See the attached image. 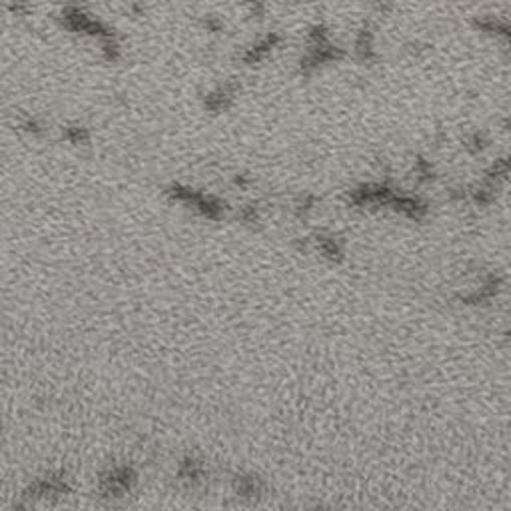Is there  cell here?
<instances>
[{"instance_id":"obj_1","label":"cell","mask_w":511,"mask_h":511,"mask_svg":"<svg viewBox=\"0 0 511 511\" xmlns=\"http://www.w3.org/2000/svg\"><path fill=\"white\" fill-rule=\"evenodd\" d=\"M68 492H70V485L64 476H48L44 479L34 481L26 495H22L20 499L31 505V501H36V499H54V497H62Z\"/></svg>"},{"instance_id":"obj_2","label":"cell","mask_w":511,"mask_h":511,"mask_svg":"<svg viewBox=\"0 0 511 511\" xmlns=\"http://www.w3.org/2000/svg\"><path fill=\"white\" fill-rule=\"evenodd\" d=\"M134 481H136L134 471H132V469H128V467H120V469H114V471H110L106 478L102 479L100 489H102L104 497L118 499V497H124V495L132 489Z\"/></svg>"},{"instance_id":"obj_3","label":"cell","mask_w":511,"mask_h":511,"mask_svg":"<svg viewBox=\"0 0 511 511\" xmlns=\"http://www.w3.org/2000/svg\"><path fill=\"white\" fill-rule=\"evenodd\" d=\"M236 494L240 497H248V499L260 497V494H262L260 481L254 478H238V481H236Z\"/></svg>"},{"instance_id":"obj_4","label":"cell","mask_w":511,"mask_h":511,"mask_svg":"<svg viewBox=\"0 0 511 511\" xmlns=\"http://www.w3.org/2000/svg\"><path fill=\"white\" fill-rule=\"evenodd\" d=\"M180 476L182 479H186V481H190V483H196V481H202L204 478V469L198 465V463H188V465H184L182 469H180Z\"/></svg>"}]
</instances>
